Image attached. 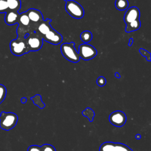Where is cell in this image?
I'll return each mask as SVG.
<instances>
[{
	"label": "cell",
	"mask_w": 151,
	"mask_h": 151,
	"mask_svg": "<svg viewBox=\"0 0 151 151\" xmlns=\"http://www.w3.org/2000/svg\"><path fill=\"white\" fill-rule=\"evenodd\" d=\"M17 24H18V26L29 29L31 33L34 32L35 31V29L31 23V21L27 14H26V12H22L19 14Z\"/></svg>",
	"instance_id": "7c38bea8"
},
{
	"label": "cell",
	"mask_w": 151,
	"mask_h": 151,
	"mask_svg": "<svg viewBox=\"0 0 151 151\" xmlns=\"http://www.w3.org/2000/svg\"><path fill=\"white\" fill-rule=\"evenodd\" d=\"M8 11V4L6 0H0V13H5Z\"/></svg>",
	"instance_id": "7402d4cb"
},
{
	"label": "cell",
	"mask_w": 151,
	"mask_h": 151,
	"mask_svg": "<svg viewBox=\"0 0 151 151\" xmlns=\"http://www.w3.org/2000/svg\"><path fill=\"white\" fill-rule=\"evenodd\" d=\"M18 116L13 112L2 111L0 114V127L4 130H10L17 124Z\"/></svg>",
	"instance_id": "6da1fadb"
},
{
	"label": "cell",
	"mask_w": 151,
	"mask_h": 151,
	"mask_svg": "<svg viewBox=\"0 0 151 151\" xmlns=\"http://www.w3.org/2000/svg\"><path fill=\"white\" fill-rule=\"evenodd\" d=\"M139 52L141 54V55H142L143 56H144L146 58V60L149 61H150V53L149 52H148L147 51L144 50L143 48H140L139 49Z\"/></svg>",
	"instance_id": "cb8c5ba5"
},
{
	"label": "cell",
	"mask_w": 151,
	"mask_h": 151,
	"mask_svg": "<svg viewBox=\"0 0 151 151\" xmlns=\"http://www.w3.org/2000/svg\"><path fill=\"white\" fill-rule=\"evenodd\" d=\"M25 38L29 52L40 50L43 45L42 38L35 32L27 34Z\"/></svg>",
	"instance_id": "5b68a950"
},
{
	"label": "cell",
	"mask_w": 151,
	"mask_h": 151,
	"mask_svg": "<svg viewBox=\"0 0 151 151\" xmlns=\"http://www.w3.org/2000/svg\"><path fill=\"white\" fill-rule=\"evenodd\" d=\"M6 95V88L3 84H0V104L5 100Z\"/></svg>",
	"instance_id": "44dd1931"
},
{
	"label": "cell",
	"mask_w": 151,
	"mask_h": 151,
	"mask_svg": "<svg viewBox=\"0 0 151 151\" xmlns=\"http://www.w3.org/2000/svg\"><path fill=\"white\" fill-rule=\"evenodd\" d=\"M141 135L140 134H136V136H135V138L136 139H138V140H139V139H141Z\"/></svg>",
	"instance_id": "f1b7e54d"
},
{
	"label": "cell",
	"mask_w": 151,
	"mask_h": 151,
	"mask_svg": "<svg viewBox=\"0 0 151 151\" xmlns=\"http://www.w3.org/2000/svg\"><path fill=\"white\" fill-rule=\"evenodd\" d=\"M18 12H15L12 11H7L5 12V22L8 25H12L15 24H17L18 17H19Z\"/></svg>",
	"instance_id": "5bb4252c"
},
{
	"label": "cell",
	"mask_w": 151,
	"mask_h": 151,
	"mask_svg": "<svg viewBox=\"0 0 151 151\" xmlns=\"http://www.w3.org/2000/svg\"><path fill=\"white\" fill-rule=\"evenodd\" d=\"M81 114L83 116L86 117L88 119L90 122H92L93 121L94 117L95 116L94 111L90 107H87L81 112Z\"/></svg>",
	"instance_id": "e0dca14e"
},
{
	"label": "cell",
	"mask_w": 151,
	"mask_h": 151,
	"mask_svg": "<svg viewBox=\"0 0 151 151\" xmlns=\"http://www.w3.org/2000/svg\"><path fill=\"white\" fill-rule=\"evenodd\" d=\"M116 8L120 11L126 9L129 6V2L127 0H116Z\"/></svg>",
	"instance_id": "d6986e66"
},
{
	"label": "cell",
	"mask_w": 151,
	"mask_h": 151,
	"mask_svg": "<svg viewBox=\"0 0 151 151\" xmlns=\"http://www.w3.org/2000/svg\"><path fill=\"white\" fill-rule=\"evenodd\" d=\"M74 42L63 43L60 47L61 52L64 57L72 63H78L80 61V56L75 48Z\"/></svg>",
	"instance_id": "7a4b0ae2"
},
{
	"label": "cell",
	"mask_w": 151,
	"mask_h": 151,
	"mask_svg": "<svg viewBox=\"0 0 151 151\" xmlns=\"http://www.w3.org/2000/svg\"><path fill=\"white\" fill-rule=\"evenodd\" d=\"M8 10L18 12L21 7V0H6Z\"/></svg>",
	"instance_id": "9a60e30c"
},
{
	"label": "cell",
	"mask_w": 151,
	"mask_h": 151,
	"mask_svg": "<svg viewBox=\"0 0 151 151\" xmlns=\"http://www.w3.org/2000/svg\"><path fill=\"white\" fill-rule=\"evenodd\" d=\"M26 14H27L31 23L36 30L38 25L44 20L42 13L40 10L30 8L26 11Z\"/></svg>",
	"instance_id": "9c48e42d"
},
{
	"label": "cell",
	"mask_w": 151,
	"mask_h": 151,
	"mask_svg": "<svg viewBox=\"0 0 151 151\" xmlns=\"http://www.w3.org/2000/svg\"><path fill=\"white\" fill-rule=\"evenodd\" d=\"M133 42V38H130L129 39V44H128L129 46H131L132 45Z\"/></svg>",
	"instance_id": "83f0119b"
},
{
	"label": "cell",
	"mask_w": 151,
	"mask_h": 151,
	"mask_svg": "<svg viewBox=\"0 0 151 151\" xmlns=\"http://www.w3.org/2000/svg\"><path fill=\"white\" fill-rule=\"evenodd\" d=\"M27 101V99L26 97H22V98L21 99V102L22 103L24 104V103H25Z\"/></svg>",
	"instance_id": "4316f807"
},
{
	"label": "cell",
	"mask_w": 151,
	"mask_h": 151,
	"mask_svg": "<svg viewBox=\"0 0 151 151\" xmlns=\"http://www.w3.org/2000/svg\"><path fill=\"white\" fill-rule=\"evenodd\" d=\"M81 40L84 43H88L91 41L93 38V35L90 31H84L82 32L80 35Z\"/></svg>",
	"instance_id": "ffe728a7"
},
{
	"label": "cell",
	"mask_w": 151,
	"mask_h": 151,
	"mask_svg": "<svg viewBox=\"0 0 151 151\" xmlns=\"http://www.w3.org/2000/svg\"><path fill=\"white\" fill-rule=\"evenodd\" d=\"M78 55L83 60H90L97 54V50L88 43H83L78 47Z\"/></svg>",
	"instance_id": "8992f818"
},
{
	"label": "cell",
	"mask_w": 151,
	"mask_h": 151,
	"mask_svg": "<svg viewBox=\"0 0 151 151\" xmlns=\"http://www.w3.org/2000/svg\"><path fill=\"white\" fill-rule=\"evenodd\" d=\"M11 52L16 56H21L29 52L25 38L18 37L9 43Z\"/></svg>",
	"instance_id": "3957f363"
},
{
	"label": "cell",
	"mask_w": 151,
	"mask_h": 151,
	"mask_svg": "<svg viewBox=\"0 0 151 151\" xmlns=\"http://www.w3.org/2000/svg\"><path fill=\"white\" fill-rule=\"evenodd\" d=\"M109 120L112 125L116 127H122L126 123L127 117L123 111L116 110L110 114Z\"/></svg>",
	"instance_id": "ba28073f"
},
{
	"label": "cell",
	"mask_w": 151,
	"mask_h": 151,
	"mask_svg": "<svg viewBox=\"0 0 151 151\" xmlns=\"http://www.w3.org/2000/svg\"><path fill=\"white\" fill-rule=\"evenodd\" d=\"M31 100H32L34 104L37 106L40 109H42L45 107V104L41 100V96L40 94H36L34 97H31Z\"/></svg>",
	"instance_id": "ac0fdd59"
},
{
	"label": "cell",
	"mask_w": 151,
	"mask_h": 151,
	"mask_svg": "<svg viewBox=\"0 0 151 151\" xmlns=\"http://www.w3.org/2000/svg\"><path fill=\"white\" fill-rule=\"evenodd\" d=\"M51 21V19H47L45 20H43L37 27L35 32L38 34L41 37V38L45 35L48 31H50L52 27L50 25V22Z\"/></svg>",
	"instance_id": "4fadbf2b"
},
{
	"label": "cell",
	"mask_w": 151,
	"mask_h": 151,
	"mask_svg": "<svg viewBox=\"0 0 151 151\" xmlns=\"http://www.w3.org/2000/svg\"><path fill=\"white\" fill-rule=\"evenodd\" d=\"M141 26V22L140 19L134 21L127 24H126L125 31L126 32H131L138 30Z\"/></svg>",
	"instance_id": "2e32d148"
},
{
	"label": "cell",
	"mask_w": 151,
	"mask_h": 151,
	"mask_svg": "<svg viewBox=\"0 0 151 151\" xmlns=\"http://www.w3.org/2000/svg\"><path fill=\"white\" fill-rule=\"evenodd\" d=\"M64 1H65V2H67V1H68V0H64Z\"/></svg>",
	"instance_id": "4dcf8cb0"
},
{
	"label": "cell",
	"mask_w": 151,
	"mask_h": 151,
	"mask_svg": "<svg viewBox=\"0 0 151 151\" xmlns=\"http://www.w3.org/2000/svg\"><path fill=\"white\" fill-rule=\"evenodd\" d=\"M99 151H133V150L123 143L106 142L100 145Z\"/></svg>",
	"instance_id": "52a82bcc"
},
{
	"label": "cell",
	"mask_w": 151,
	"mask_h": 151,
	"mask_svg": "<svg viewBox=\"0 0 151 151\" xmlns=\"http://www.w3.org/2000/svg\"><path fill=\"white\" fill-rule=\"evenodd\" d=\"M65 9L67 12L73 18L81 19L84 17V11L82 6L74 0H68L65 2Z\"/></svg>",
	"instance_id": "277c9868"
},
{
	"label": "cell",
	"mask_w": 151,
	"mask_h": 151,
	"mask_svg": "<svg viewBox=\"0 0 151 151\" xmlns=\"http://www.w3.org/2000/svg\"><path fill=\"white\" fill-rule=\"evenodd\" d=\"M115 77L117 78H120V75L118 72H116V73H115Z\"/></svg>",
	"instance_id": "f546056e"
},
{
	"label": "cell",
	"mask_w": 151,
	"mask_h": 151,
	"mask_svg": "<svg viewBox=\"0 0 151 151\" xmlns=\"http://www.w3.org/2000/svg\"><path fill=\"white\" fill-rule=\"evenodd\" d=\"M43 40L54 44L57 45L63 41V36L52 28L45 35L42 37Z\"/></svg>",
	"instance_id": "30bf717a"
},
{
	"label": "cell",
	"mask_w": 151,
	"mask_h": 151,
	"mask_svg": "<svg viewBox=\"0 0 151 151\" xmlns=\"http://www.w3.org/2000/svg\"><path fill=\"white\" fill-rule=\"evenodd\" d=\"M41 151H56L55 148L50 144H44L40 146Z\"/></svg>",
	"instance_id": "603a6c76"
},
{
	"label": "cell",
	"mask_w": 151,
	"mask_h": 151,
	"mask_svg": "<svg viewBox=\"0 0 151 151\" xmlns=\"http://www.w3.org/2000/svg\"><path fill=\"white\" fill-rule=\"evenodd\" d=\"M140 11L136 6H132L129 8L124 14V21L126 24L131 22L139 19Z\"/></svg>",
	"instance_id": "8fae6325"
},
{
	"label": "cell",
	"mask_w": 151,
	"mask_h": 151,
	"mask_svg": "<svg viewBox=\"0 0 151 151\" xmlns=\"http://www.w3.org/2000/svg\"><path fill=\"white\" fill-rule=\"evenodd\" d=\"M97 84L100 86V87H103L104 86L106 85V78L103 77V76H100L99 77H98V78L97 79Z\"/></svg>",
	"instance_id": "d4e9b609"
},
{
	"label": "cell",
	"mask_w": 151,
	"mask_h": 151,
	"mask_svg": "<svg viewBox=\"0 0 151 151\" xmlns=\"http://www.w3.org/2000/svg\"><path fill=\"white\" fill-rule=\"evenodd\" d=\"M27 151H41V148L38 145H33L28 147Z\"/></svg>",
	"instance_id": "484cf974"
}]
</instances>
